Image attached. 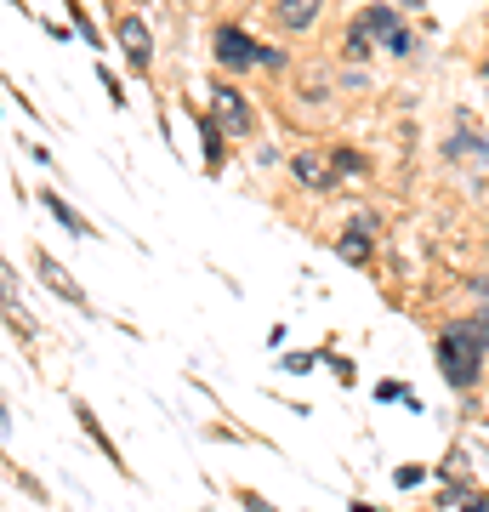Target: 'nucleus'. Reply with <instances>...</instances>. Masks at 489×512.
I'll return each mask as SVG.
<instances>
[{"label":"nucleus","mask_w":489,"mask_h":512,"mask_svg":"<svg viewBox=\"0 0 489 512\" xmlns=\"http://www.w3.org/2000/svg\"><path fill=\"white\" fill-rule=\"evenodd\" d=\"M484 330H472V325H455L438 336V365H444V376H450L455 387H472L478 382V353H484Z\"/></svg>","instance_id":"f257e3e1"},{"label":"nucleus","mask_w":489,"mask_h":512,"mask_svg":"<svg viewBox=\"0 0 489 512\" xmlns=\"http://www.w3.org/2000/svg\"><path fill=\"white\" fill-rule=\"evenodd\" d=\"M217 63H228V69H251V63H285V57L268 52V46H256V40L239 35V29H222L217 35Z\"/></svg>","instance_id":"f03ea898"},{"label":"nucleus","mask_w":489,"mask_h":512,"mask_svg":"<svg viewBox=\"0 0 489 512\" xmlns=\"http://www.w3.org/2000/svg\"><path fill=\"white\" fill-rule=\"evenodd\" d=\"M217 120H222V131H234V137H245V131H251V114H245V103H239L234 92H228V86H217Z\"/></svg>","instance_id":"7ed1b4c3"},{"label":"nucleus","mask_w":489,"mask_h":512,"mask_svg":"<svg viewBox=\"0 0 489 512\" xmlns=\"http://www.w3.org/2000/svg\"><path fill=\"white\" fill-rule=\"evenodd\" d=\"M40 279H46V285H52V291H57V296H69L74 308H86V291H80V285H74V279H69V274H63V268H57L52 256H40Z\"/></svg>","instance_id":"20e7f679"},{"label":"nucleus","mask_w":489,"mask_h":512,"mask_svg":"<svg viewBox=\"0 0 489 512\" xmlns=\"http://www.w3.org/2000/svg\"><path fill=\"white\" fill-rule=\"evenodd\" d=\"M120 46L131 52V63H148V52H154V46H148V23L143 18H126V23H120Z\"/></svg>","instance_id":"39448f33"},{"label":"nucleus","mask_w":489,"mask_h":512,"mask_svg":"<svg viewBox=\"0 0 489 512\" xmlns=\"http://www.w3.org/2000/svg\"><path fill=\"white\" fill-rule=\"evenodd\" d=\"M296 177L308 188H325L330 183V160L319 154V148H308V154H296Z\"/></svg>","instance_id":"423d86ee"},{"label":"nucleus","mask_w":489,"mask_h":512,"mask_svg":"<svg viewBox=\"0 0 489 512\" xmlns=\"http://www.w3.org/2000/svg\"><path fill=\"white\" fill-rule=\"evenodd\" d=\"M319 18V0H279V23L285 29H308Z\"/></svg>","instance_id":"0eeeda50"},{"label":"nucleus","mask_w":489,"mask_h":512,"mask_svg":"<svg viewBox=\"0 0 489 512\" xmlns=\"http://www.w3.org/2000/svg\"><path fill=\"white\" fill-rule=\"evenodd\" d=\"M40 200L52 205V217L63 222V228H69V234H91V228H86V222H80V217H74V211H69V205H63V200H52V194H40Z\"/></svg>","instance_id":"6e6552de"},{"label":"nucleus","mask_w":489,"mask_h":512,"mask_svg":"<svg viewBox=\"0 0 489 512\" xmlns=\"http://www.w3.org/2000/svg\"><path fill=\"white\" fill-rule=\"evenodd\" d=\"M353 512H376V507H364V501H353Z\"/></svg>","instance_id":"1a4fd4ad"}]
</instances>
